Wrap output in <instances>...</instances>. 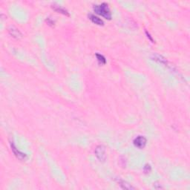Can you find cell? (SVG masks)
<instances>
[{
  "mask_svg": "<svg viewBox=\"0 0 190 190\" xmlns=\"http://www.w3.org/2000/svg\"><path fill=\"white\" fill-rule=\"evenodd\" d=\"M94 10L97 14L102 16L106 19H112V13L108 8V5L107 3L103 2L100 5H94Z\"/></svg>",
  "mask_w": 190,
  "mask_h": 190,
  "instance_id": "obj_1",
  "label": "cell"
},
{
  "mask_svg": "<svg viewBox=\"0 0 190 190\" xmlns=\"http://www.w3.org/2000/svg\"><path fill=\"white\" fill-rule=\"evenodd\" d=\"M151 58H152V60H154V61H155V62L160 63V64L163 65V66L168 67V68H172V66H169V63H168L167 59H166V58L163 57V56L159 55V54H152Z\"/></svg>",
  "mask_w": 190,
  "mask_h": 190,
  "instance_id": "obj_3",
  "label": "cell"
},
{
  "mask_svg": "<svg viewBox=\"0 0 190 190\" xmlns=\"http://www.w3.org/2000/svg\"><path fill=\"white\" fill-rule=\"evenodd\" d=\"M146 34L147 37L149 39V40H150V41L152 42V43H154V40H153V38L152 37V36H151V35H150V33L148 32L147 31H146Z\"/></svg>",
  "mask_w": 190,
  "mask_h": 190,
  "instance_id": "obj_13",
  "label": "cell"
},
{
  "mask_svg": "<svg viewBox=\"0 0 190 190\" xmlns=\"http://www.w3.org/2000/svg\"><path fill=\"white\" fill-rule=\"evenodd\" d=\"M89 18L93 23L98 25H104V22H103V21L101 19L94 14H91V13L89 14Z\"/></svg>",
  "mask_w": 190,
  "mask_h": 190,
  "instance_id": "obj_8",
  "label": "cell"
},
{
  "mask_svg": "<svg viewBox=\"0 0 190 190\" xmlns=\"http://www.w3.org/2000/svg\"><path fill=\"white\" fill-rule=\"evenodd\" d=\"M118 183L120 186V187L124 189H126V190H133L135 189V188L134 187L131 185L130 184H128V182L125 181L124 180H121V179H119L118 180Z\"/></svg>",
  "mask_w": 190,
  "mask_h": 190,
  "instance_id": "obj_9",
  "label": "cell"
},
{
  "mask_svg": "<svg viewBox=\"0 0 190 190\" xmlns=\"http://www.w3.org/2000/svg\"><path fill=\"white\" fill-rule=\"evenodd\" d=\"M96 57H97V59L98 62H99L100 64L105 65V63H106V59H105V58L103 55H102V54H99V53H97Z\"/></svg>",
  "mask_w": 190,
  "mask_h": 190,
  "instance_id": "obj_10",
  "label": "cell"
},
{
  "mask_svg": "<svg viewBox=\"0 0 190 190\" xmlns=\"http://www.w3.org/2000/svg\"><path fill=\"white\" fill-rule=\"evenodd\" d=\"M10 148H11L12 152H13V154H15L16 157L19 160H22V161H25V160L27 159V158H28L27 154L18 150V149H17V147H16L15 144L13 143V141H10Z\"/></svg>",
  "mask_w": 190,
  "mask_h": 190,
  "instance_id": "obj_4",
  "label": "cell"
},
{
  "mask_svg": "<svg viewBox=\"0 0 190 190\" xmlns=\"http://www.w3.org/2000/svg\"><path fill=\"white\" fill-rule=\"evenodd\" d=\"M151 171H152V166H151L150 164H146L143 167V172H145L146 174H149L150 173Z\"/></svg>",
  "mask_w": 190,
  "mask_h": 190,
  "instance_id": "obj_11",
  "label": "cell"
},
{
  "mask_svg": "<svg viewBox=\"0 0 190 190\" xmlns=\"http://www.w3.org/2000/svg\"><path fill=\"white\" fill-rule=\"evenodd\" d=\"M147 142V140L145 137L143 136H138L135 138L133 140V143L135 147L138 148V149H143L146 146Z\"/></svg>",
  "mask_w": 190,
  "mask_h": 190,
  "instance_id": "obj_5",
  "label": "cell"
},
{
  "mask_svg": "<svg viewBox=\"0 0 190 190\" xmlns=\"http://www.w3.org/2000/svg\"><path fill=\"white\" fill-rule=\"evenodd\" d=\"M8 32H9L10 35L12 36V37L17 39V40H19L22 36V33L19 31V29H17V28L14 27V26H10V27L8 28Z\"/></svg>",
  "mask_w": 190,
  "mask_h": 190,
  "instance_id": "obj_6",
  "label": "cell"
},
{
  "mask_svg": "<svg viewBox=\"0 0 190 190\" xmlns=\"http://www.w3.org/2000/svg\"><path fill=\"white\" fill-rule=\"evenodd\" d=\"M45 22H47L48 25L51 26V27H54V24H55V22H54L51 18H50V17H48V18L45 19Z\"/></svg>",
  "mask_w": 190,
  "mask_h": 190,
  "instance_id": "obj_12",
  "label": "cell"
},
{
  "mask_svg": "<svg viewBox=\"0 0 190 190\" xmlns=\"http://www.w3.org/2000/svg\"><path fill=\"white\" fill-rule=\"evenodd\" d=\"M51 8H52L53 10H55V11L57 12V13H60L63 15L67 16V17H69L70 16L69 12H68L66 9H65L64 8H63L62 6H60V5L53 4V5H51Z\"/></svg>",
  "mask_w": 190,
  "mask_h": 190,
  "instance_id": "obj_7",
  "label": "cell"
},
{
  "mask_svg": "<svg viewBox=\"0 0 190 190\" xmlns=\"http://www.w3.org/2000/svg\"><path fill=\"white\" fill-rule=\"evenodd\" d=\"M94 154L100 162H104L106 160V149L103 145H99L96 147Z\"/></svg>",
  "mask_w": 190,
  "mask_h": 190,
  "instance_id": "obj_2",
  "label": "cell"
}]
</instances>
